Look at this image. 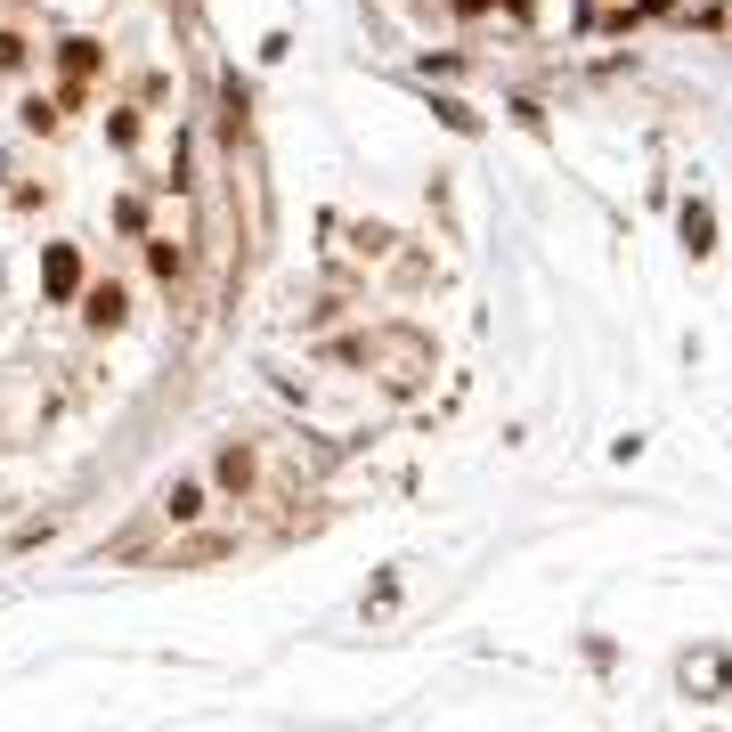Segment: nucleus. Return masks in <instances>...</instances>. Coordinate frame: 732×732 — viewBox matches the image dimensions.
<instances>
[{
    "instance_id": "1",
    "label": "nucleus",
    "mask_w": 732,
    "mask_h": 732,
    "mask_svg": "<svg viewBox=\"0 0 732 732\" xmlns=\"http://www.w3.org/2000/svg\"><path fill=\"white\" fill-rule=\"evenodd\" d=\"M74 285H82V261L57 244V253H49V293H74Z\"/></svg>"
},
{
    "instance_id": "2",
    "label": "nucleus",
    "mask_w": 732,
    "mask_h": 732,
    "mask_svg": "<svg viewBox=\"0 0 732 732\" xmlns=\"http://www.w3.org/2000/svg\"><path fill=\"white\" fill-rule=\"evenodd\" d=\"M196 513H204V488L179 480V488H171V521H196Z\"/></svg>"
},
{
    "instance_id": "3",
    "label": "nucleus",
    "mask_w": 732,
    "mask_h": 732,
    "mask_svg": "<svg viewBox=\"0 0 732 732\" xmlns=\"http://www.w3.org/2000/svg\"><path fill=\"white\" fill-rule=\"evenodd\" d=\"M114 318H122V293H114V285L90 293V326H114Z\"/></svg>"
}]
</instances>
